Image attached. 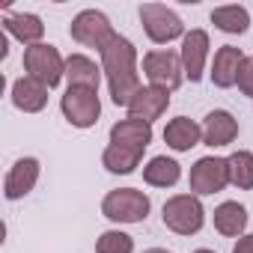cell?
Here are the masks:
<instances>
[{
    "label": "cell",
    "instance_id": "28",
    "mask_svg": "<svg viewBox=\"0 0 253 253\" xmlns=\"http://www.w3.org/2000/svg\"><path fill=\"white\" fill-rule=\"evenodd\" d=\"M143 253H170V250H164V247H152V250H143Z\"/></svg>",
    "mask_w": 253,
    "mask_h": 253
},
{
    "label": "cell",
    "instance_id": "6",
    "mask_svg": "<svg viewBox=\"0 0 253 253\" xmlns=\"http://www.w3.org/2000/svg\"><path fill=\"white\" fill-rule=\"evenodd\" d=\"M60 110L69 119V125H75V128H92L98 122V116H101V101H98L95 89L69 86L63 92V98H60Z\"/></svg>",
    "mask_w": 253,
    "mask_h": 253
},
{
    "label": "cell",
    "instance_id": "3",
    "mask_svg": "<svg viewBox=\"0 0 253 253\" xmlns=\"http://www.w3.org/2000/svg\"><path fill=\"white\" fill-rule=\"evenodd\" d=\"M164 226L173 229L176 235H197L206 223V209L200 203V197L194 194H176L164 203L161 209Z\"/></svg>",
    "mask_w": 253,
    "mask_h": 253
},
{
    "label": "cell",
    "instance_id": "16",
    "mask_svg": "<svg viewBox=\"0 0 253 253\" xmlns=\"http://www.w3.org/2000/svg\"><path fill=\"white\" fill-rule=\"evenodd\" d=\"M110 143L113 146H131V149H146L152 143V125L140 119H119L110 128Z\"/></svg>",
    "mask_w": 253,
    "mask_h": 253
},
{
    "label": "cell",
    "instance_id": "8",
    "mask_svg": "<svg viewBox=\"0 0 253 253\" xmlns=\"http://www.w3.org/2000/svg\"><path fill=\"white\" fill-rule=\"evenodd\" d=\"M143 72L149 78V86H158V89H179L182 81H185V69H182V57L170 48H161V51H149L143 57Z\"/></svg>",
    "mask_w": 253,
    "mask_h": 253
},
{
    "label": "cell",
    "instance_id": "11",
    "mask_svg": "<svg viewBox=\"0 0 253 253\" xmlns=\"http://www.w3.org/2000/svg\"><path fill=\"white\" fill-rule=\"evenodd\" d=\"M170 107V92L158 89V86H140L137 95L128 104V119H140V122H155L164 116V110Z\"/></svg>",
    "mask_w": 253,
    "mask_h": 253
},
{
    "label": "cell",
    "instance_id": "10",
    "mask_svg": "<svg viewBox=\"0 0 253 253\" xmlns=\"http://www.w3.org/2000/svg\"><path fill=\"white\" fill-rule=\"evenodd\" d=\"M179 57H182L185 78H188L191 84L203 81V69H206V57H209V33H206V30H191V33H185Z\"/></svg>",
    "mask_w": 253,
    "mask_h": 253
},
{
    "label": "cell",
    "instance_id": "18",
    "mask_svg": "<svg viewBox=\"0 0 253 253\" xmlns=\"http://www.w3.org/2000/svg\"><path fill=\"white\" fill-rule=\"evenodd\" d=\"M3 27H6L9 36H15V39L24 42L27 48H30V45H39L42 36H45V24H42V18L33 15V12H9V15L3 18Z\"/></svg>",
    "mask_w": 253,
    "mask_h": 253
},
{
    "label": "cell",
    "instance_id": "22",
    "mask_svg": "<svg viewBox=\"0 0 253 253\" xmlns=\"http://www.w3.org/2000/svg\"><path fill=\"white\" fill-rule=\"evenodd\" d=\"M179 179H182V167H179V161H173L167 155H155L143 167V182L152 188H173Z\"/></svg>",
    "mask_w": 253,
    "mask_h": 253
},
{
    "label": "cell",
    "instance_id": "23",
    "mask_svg": "<svg viewBox=\"0 0 253 253\" xmlns=\"http://www.w3.org/2000/svg\"><path fill=\"white\" fill-rule=\"evenodd\" d=\"M211 24H214L217 30H223V33L238 36V33H244V30L250 27V12H247L244 6H238V3L217 6V9H211Z\"/></svg>",
    "mask_w": 253,
    "mask_h": 253
},
{
    "label": "cell",
    "instance_id": "19",
    "mask_svg": "<svg viewBox=\"0 0 253 253\" xmlns=\"http://www.w3.org/2000/svg\"><path fill=\"white\" fill-rule=\"evenodd\" d=\"M211 220H214V229H217L220 235H226V238H241L244 229H247V209H244L241 203H235V200H226V203H220V206L214 209Z\"/></svg>",
    "mask_w": 253,
    "mask_h": 253
},
{
    "label": "cell",
    "instance_id": "14",
    "mask_svg": "<svg viewBox=\"0 0 253 253\" xmlns=\"http://www.w3.org/2000/svg\"><path fill=\"white\" fill-rule=\"evenodd\" d=\"M241 63H244L241 48H235V45H223V48H217V54H214V60H211V84L220 86V89L235 86V84H238Z\"/></svg>",
    "mask_w": 253,
    "mask_h": 253
},
{
    "label": "cell",
    "instance_id": "7",
    "mask_svg": "<svg viewBox=\"0 0 253 253\" xmlns=\"http://www.w3.org/2000/svg\"><path fill=\"white\" fill-rule=\"evenodd\" d=\"M140 21H143L146 36L155 45H170L173 39H185L182 18L170 6H164V3H143L140 6Z\"/></svg>",
    "mask_w": 253,
    "mask_h": 253
},
{
    "label": "cell",
    "instance_id": "24",
    "mask_svg": "<svg viewBox=\"0 0 253 253\" xmlns=\"http://www.w3.org/2000/svg\"><path fill=\"white\" fill-rule=\"evenodd\" d=\"M229 164V185H235L238 191H253V152L238 149L226 158Z\"/></svg>",
    "mask_w": 253,
    "mask_h": 253
},
{
    "label": "cell",
    "instance_id": "17",
    "mask_svg": "<svg viewBox=\"0 0 253 253\" xmlns=\"http://www.w3.org/2000/svg\"><path fill=\"white\" fill-rule=\"evenodd\" d=\"M12 104L24 113H39L48 104V86L24 75L12 84Z\"/></svg>",
    "mask_w": 253,
    "mask_h": 253
},
{
    "label": "cell",
    "instance_id": "26",
    "mask_svg": "<svg viewBox=\"0 0 253 253\" xmlns=\"http://www.w3.org/2000/svg\"><path fill=\"white\" fill-rule=\"evenodd\" d=\"M238 89L253 98V57H244L241 72H238Z\"/></svg>",
    "mask_w": 253,
    "mask_h": 253
},
{
    "label": "cell",
    "instance_id": "2",
    "mask_svg": "<svg viewBox=\"0 0 253 253\" xmlns=\"http://www.w3.org/2000/svg\"><path fill=\"white\" fill-rule=\"evenodd\" d=\"M149 197L137 188H116L107 191L101 200V214L113 223H140L149 217Z\"/></svg>",
    "mask_w": 253,
    "mask_h": 253
},
{
    "label": "cell",
    "instance_id": "5",
    "mask_svg": "<svg viewBox=\"0 0 253 253\" xmlns=\"http://www.w3.org/2000/svg\"><path fill=\"white\" fill-rule=\"evenodd\" d=\"M69 36H72L78 45H84V48H95V51L101 54V51L113 42L116 30H113L110 18H107L104 12H98V9H84V12H78V15L72 18V24H69Z\"/></svg>",
    "mask_w": 253,
    "mask_h": 253
},
{
    "label": "cell",
    "instance_id": "21",
    "mask_svg": "<svg viewBox=\"0 0 253 253\" xmlns=\"http://www.w3.org/2000/svg\"><path fill=\"white\" fill-rule=\"evenodd\" d=\"M143 161V149H131V146H107L101 152V164L107 173H116V176H128L140 167Z\"/></svg>",
    "mask_w": 253,
    "mask_h": 253
},
{
    "label": "cell",
    "instance_id": "13",
    "mask_svg": "<svg viewBox=\"0 0 253 253\" xmlns=\"http://www.w3.org/2000/svg\"><path fill=\"white\" fill-rule=\"evenodd\" d=\"M238 137V119L229 110H211L203 119V143L211 149L229 146Z\"/></svg>",
    "mask_w": 253,
    "mask_h": 253
},
{
    "label": "cell",
    "instance_id": "27",
    "mask_svg": "<svg viewBox=\"0 0 253 253\" xmlns=\"http://www.w3.org/2000/svg\"><path fill=\"white\" fill-rule=\"evenodd\" d=\"M232 253H253V232L250 235H241L232 247Z\"/></svg>",
    "mask_w": 253,
    "mask_h": 253
},
{
    "label": "cell",
    "instance_id": "25",
    "mask_svg": "<svg viewBox=\"0 0 253 253\" xmlns=\"http://www.w3.org/2000/svg\"><path fill=\"white\" fill-rule=\"evenodd\" d=\"M95 253H134V238L128 232L107 229L95 241Z\"/></svg>",
    "mask_w": 253,
    "mask_h": 253
},
{
    "label": "cell",
    "instance_id": "12",
    "mask_svg": "<svg viewBox=\"0 0 253 253\" xmlns=\"http://www.w3.org/2000/svg\"><path fill=\"white\" fill-rule=\"evenodd\" d=\"M39 182V161L36 158H18L6 179H3V197L6 200H24Z\"/></svg>",
    "mask_w": 253,
    "mask_h": 253
},
{
    "label": "cell",
    "instance_id": "9",
    "mask_svg": "<svg viewBox=\"0 0 253 253\" xmlns=\"http://www.w3.org/2000/svg\"><path fill=\"white\" fill-rule=\"evenodd\" d=\"M191 191L194 197H209V194H217L229 185V164L226 158H217V155H206L200 158L194 167H191Z\"/></svg>",
    "mask_w": 253,
    "mask_h": 253
},
{
    "label": "cell",
    "instance_id": "1",
    "mask_svg": "<svg viewBox=\"0 0 253 253\" xmlns=\"http://www.w3.org/2000/svg\"><path fill=\"white\" fill-rule=\"evenodd\" d=\"M101 72L107 78V89H110V101L116 107H128L131 98L140 89V75H137V48L131 45V39L125 36H113V42L101 51Z\"/></svg>",
    "mask_w": 253,
    "mask_h": 253
},
{
    "label": "cell",
    "instance_id": "20",
    "mask_svg": "<svg viewBox=\"0 0 253 253\" xmlns=\"http://www.w3.org/2000/svg\"><path fill=\"white\" fill-rule=\"evenodd\" d=\"M101 69L95 66V60H89L86 54H72L66 60V81L69 86H86V89H95L98 92V84H101Z\"/></svg>",
    "mask_w": 253,
    "mask_h": 253
},
{
    "label": "cell",
    "instance_id": "4",
    "mask_svg": "<svg viewBox=\"0 0 253 253\" xmlns=\"http://www.w3.org/2000/svg\"><path fill=\"white\" fill-rule=\"evenodd\" d=\"M21 63H24L27 78L45 84L48 89H54V86L66 78V60L60 57V51H57L54 45L39 42V45L24 48V60H21Z\"/></svg>",
    "mask_w": 253,
    "mask_h": 253
},
{
    "label": "cell",
    "instance_id": "29",
    "mask_svg": "<svg viewBox=\"0 0 253 253\" xmlns=\"http://www.w3.org/2000/svg\"><path fill=\"white\" fill-rule=\"evenodd\" d=\"M194 253H214V250H209V247H200V250H194Z\"/></svg>",
    "mask_w": 253,
    "mask_h": 253
},
{
    "label": "cell",
    "instance_id": "15",
    "mask_svg": "<svg viewBox=\"0 0 253 253\" xmlns=\"http://www.w3.org/2000/svg\"><path fill=\"white\" fill-rule=\"evenodd\" d=\"M200 140H203V125H197V122L188 119V116L170 119L167 128H164V143H167L173 152H191Z\"/></svg>",
    "mask_w": 253,
    "mask_h": 253
}]
</instances>
